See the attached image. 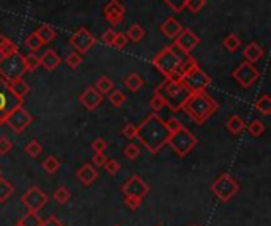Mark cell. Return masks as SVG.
I'll return each instance as SVG.
<instances>
[{
	"instance_id": "obj_1",
	"label": "cell",
	"mask_w": 271,
	"mask_h": 226,
	"mask_svg": "<svg viewBox=\"0 0 271 226\" xmlns=\"http://www.w3.org/2000/svg\"><path fill=\"white\" fill-rule=\"evenodd\" d=\"M168 138H170L168 128L165 125V121L157 112L149 114L138 127L137 139H140L145 149L151 153H157L163 146H167Z\"/></svg>"
},
{
	"instance_id": "obj_2",
	"label": "cell",
	"mask_w": 271,
	"mask_h": 226,
	"mask_svg": "<svg viewBox=\"0 0 271 226\" xmlns=\"http://www.w3.org/2000/svg\"><path fill=\"white\" fill-rule=\"evenodd\" d=\"M217 108H219L217 101L206 90H203V92H192L183 109L195 124L202 125L217 111Z\"/></svg>"
},
{
	"instance_id": "obj_3",
	"label": "cell",
	"mask_w": 271,
	"mask_h": 226,
	"mask_svg": "<svg viewBox=\"0 0 271 226\" xmlns=\"http://www.w3.org/2000/svg\"><path fill=\"white\" fill-rule=\"evenodd\" d=\"M154 93L160 97V100L163 101V106H167L173 112H178L184 108V104L191 95V90L187 89L181 81L165 79L154 90Z\"/></svg>"
},
{
	"instance_id": "obj_4",
	"label": "cell",
	"mask_w": 271,
	"mask_h": 226,
	"mask_svg": "<svg viewBox=\"0 0 271 226\" xmlns=\"http://www.w3.org/2000/svg\"><path fill=\"white\" fill-rule=\"evenodd\" d=\"M186 57H187L186 54H183L179 49H176V47L171 44V46L163 47V49L154 59H152V65H154L165 76V79H168L176 73V71H178L181 62Z\"/></svg>"
},
{
	"instance_id": "obj_5",
	"label": "cell",
	"mask_w": 271,
	"mask_h": 226,
	"mask_svg": "<svg viewBox=\"0 0 271 226\" xmlns=\"http://www.w3.org/2000/svg\"><path fill=\"white\" fill-rule=\"evenodd\" d=\"M26 73H27L26 61L24 55L19 51L8 55H0V78L5 79L8 84L21 79Z\"/></svg>"
},
{
	"instance_id": "obj_6",
	"label": "cell",
	"mask_w": 271,
	"mask_h": 226,
	"mask_svg": "<svg viewBox=\"0 0 271 226\" xmlns=\"http://www.w3.org/2000/svg\"><path fill=\"white\" fill-rule=\"evenodd\" d=\"M197 142H198L197 136L192 135L186 127H183L181 130H178V132H174V133L170 135L167 144L170 146V149L176 153V155H178L179 158H183L189 152L194 150V147L197 146Z\"/></svg>"
},
{
	"instance_id": "obj_7",
	"label": "cell",
	"mask_w": 271,
	"mask_h": 226,
	"mask_svg": "<svg viewBox=\"0 0 271 226\" xmlns=\"http://www.w3.org/2000/svg\"><path fill=\"white\" fill-rule=\"evenodd\" d=\"M211 192L214 193V196L220 203H229V201L240 192V185L230 174L223 173L211 184Z\"/></svg>"
},
{
	"instance_id": "obj_8",
	"label": "cell",
	"mask_w": 271,
	"mask_h": 226,
	"mask_svg": "<svg viewBox=\"0 0 271 226\" xmlns=\"http://www.w3.org/2000/svg\"><path fill=\"white\" fill-rule=\"evenodd\" d=\"M181 82L191 90V93L192 92H203L211 84V78L200 68V65H197L192 70L186 71V73L181 75Z\"/></svg>"
},
{
	"instance_id": "obj_9",
	"label": "cell",
	"mask_w": 271,
	"mask_h": 226,
	"mask_svg": "<svg viewBox=\"0 0 271 226\" xmlns=\"http://www.w3.org/2000/svg\"><path fill=\"white\" fill-rule=\"evenodd\" d=\"M18 106H22V100L10 90L8 82L0 78V127L4 125L7 116Z\"/></svg>"
},
{
	"instance_id": "obj_10",
	"label": "cell",
	"mask_w": 271,
	"mask_h": 226,
	"mask_svg": "<svg viewBox=\"0 0 271 226\" xmlns=\"http://www.w3.org/2000/svg\"><path fill=\"white\" fill-rule=\"evenodd\" d=\"M32 122H33L32 114L27 109H24V106H18V108H15L7 116L4 125H7L11 132L21 135L22 132H26V130L30 127Z\"/></svg>"
},
{
	"instance_id": "obj_11",
	"label": "cell",
	"mask_w": 271,
	"mask_h": 226,
	"mask_svg": "<svg viewBox=\"0 0 271 226\" xmlns=\"http://www.w3.org/2000/svg\"><path fill=\"white\" fill-rule=\"evenodd\" d=\"M232 76L243 89H249L251 86L255 84V81L258 79V76H260V71L254 67V64L244 61L233 70Z\"/></svg>"
},
{
	"instance_id": "obj_12",
	"label": "cell",
	"mask_w": 271,
	"mask_h": 226,
	"mask_svg": "<svg viewBox=\"0 0 271 226\" xmlns=\"http://www.w3.org/2000/svg\"><path fill=\"white\" fill-rule=\"evenodd\" d=\"M48 201H50L48 195L37 185H32L27 192L21 196V203L24 204V207L30 212L41 210L46 204H48Z\"/></svg>"
},
{
	"instance_id": "obj_13",
	"label": "cell",
	"mask_w": 271,
	"mask_h": 226,
	"mask_svg": "<svg viewBox=\"0 0 271 226\" xmlns=\"http://www.w3.org/2000/svg\"><path fill=\"white\" fill-rule=\"evenodd\" d=\"M96 37L86 29V27H79L76 29L72 37H70V44H72L76 52H79L81 55L86 54L87 51H91V47H94V44H96Z\"/></svg>"
},
{
	"instance_id": "obj_14",
	"label": "cell",
	"mask_w": 271,
	"mask_h": 226,
	"mask_svg": "<svg viewBox=\"0 0 271 226\" xmlns=\"http://www.w3.org/2000/svg\"><path fill=\"white\" fill-rule=\"evenodd\" d=\"M121 192L124 193V196H137V198L145 199V196L149 193V185L141 179L140 176L133 174L122 184Z\"/></svg>"
},
{
	"instance_id": "obj_15",
	"label": "cell",
	"mask_w": 271,
	"mask_h": 226,
	"mask_svg": "<svg viewBox=\"0 0 271 226\" xmlns=\"http://www.w3.org/2000/svg\"><path fill=\"white\" fill-rule=\"evenodd\" d=\"M198 44H200L198 35L191 29H183L178 37L174 38V43H173V46L176 47V49H179L186 55H189Z\"/></svg>"
},
{
	"instance_id": "obj_16",
	"label": "cell",
	"mask_w": 271,
	"mask_h": 226,
	"mask_svg": "<svg viewBox=\"0 0 271 226\" xmlns=\"http://www.w3.org/2000/svg\"><path fill=\"white\" fill-rule=\"evenodd\" d=\"M103 16L111 26H119L125 16V7L119 0H110L103 8Z\"/></svg>"
},
{
	"instance_id": "obj_17",
	"label": "cell",
	"mask_w": 271,
	"mask_h": 226,
	"mask_svg": "<svg viewBox=\"0 0 271 226\" xmlns=\"http://www.w3.org/2000/svg\"><path fill=\"white\" fill-rule=\"evenodd\" d=\"M79 101H81V104L84 106L86 109L94 111V109H97L99 106L103 103V95L94 86H91V87H87L84 92L79 95Z\"/></svg>"
},
{
	"instance_id": "obj_18",
	"label": "cell",
	"mask_w": 271,
	"mask_h": 226,
	"mask_svg": "<svg viewBox=\"0 0 271 226\" xmlns=\"http://www.w3.org/2000/svg\"><path fill=\"white\" fill-rule=\"evenodd\" d=\"M76 177H78V181L84 185V187H89L92 185L94 182L97 181V177H99V171L97 168L94 166L92 163H84L81 166V168L76 171Z\"/></svg>"
},
{
	"instance_id": "obj_19",
	"label": "cell",
	"mask_w": 271,
	"mask_h": 226,
	"mask_svg": "<svg viewBox=\"0 0 271 226\" xmlns=\"http://www.w3.org/2000/svg\"><path fill=\"white\" fill-rule=\"evenodd\" d=\"M160 32L163 33V37H167V38H176L179 35V32L183 30V26H181V22L178 19H174L173 16H168L167 19H165L162 24H160Z\"/></svg>"
},
{
	"instance_id": "obj_20",
	"label": "cell",
	"mask_w": 271,
	"mask_h": 226,
	"mask_svg": "<svg viewBox=\"0 0 271 226\" xmlns=\"http://www.w3.org/2000/svg\"><path fill=\"white\" fill-rule=\"evenodd\" d=\"M265 55V51H263V47L258 44L257 41H251L249 44H247L244 47V51H243V57H244V61L247 62H251V64H255L258 62L260 59H263Z\"/></svg>"
},
{
	"instance_id": "obj_21",
	"label": "cell",
	"mask_w": 271,
	"mask_h": 226,
	"mask_svg": "<svg viewBox=\"0 0 271 226\" xmlns=\"http://www.w3.org/2000/svg\"><path fill=\"white\" fill-rule=\"evenodd\" d=\"M61 64H62V59L59 57V54L54 49L44 51L43 55L40 57V67H43L44 70H48V71H54Z\"/></svg>"
},
{
	"instance_id": "obj_22",
	"label": "cell",
	"mask_w": 271,
	"mask_h": 226,
	"mask_svg": "<svg viewBox=\"0 0 271 226\" xmlns=\"http://www.w3.org/2000/svg\"><path fill=\"white\" fill-rule=\"evenodd\" d=\"M35 33L40 37L43 44H50L51 41H54L57 38V32L50 26V24H41V26L35 30Z\"/></svg>"
},
{
	"instance_id": "obj_23",
	"label": "cell",
	"mask_w": 271,
	"mask_h": 226,
	"mask_svg": "<svg viewBox=\"0 0 271 226\" xmlns=\"http://www.w3.org/2000/svg\"><path fill=\"white\" fill-rule=\"evenodd\" d=\"M10 90L13 92L18 98H21V100H24V97L26 95L30 92V86L27 84V82L24 81V79H18V81H13V82H10Z\"/></svg>"
},
{
	"instance_id": "obj_24",
	"label": "cell",
	"mask_w": 271,
	"mask_h": 226,
	"mask_svg": "<svg viewBox=\"0 0 271 226\" xmlns=\"http://www.w3.org/2000/svg\"><path fill=\"white\" fill-rule=\"evenodd\" d=\"M225 128L229 130V132L232 135H240L243 130L246 128V124L243 122V119L237 114H233L227 119V122H225Z\"/></svg>"
},
{
	"instance_id": "obj_25",
	"label": "cell",
	"mask_w": 271,
	"mask_h": 226,
	"mask_svg": "<svg viewBox=\"0 0 271 226\" xmlns=\"http://www.w3.org/2000/svg\"><path fill=\"white\" fill-rule=\"evenodd\" d=\"M145 35H146V30L140 26V24H132L130 27L127 29L125 32V37L128 41H132V43H140L141 40L145 38Z\"/></svg>"
},
{
	"instance_id": "obj_26",
	"label": "cell",
	"mask_w": 271,
	"mask_h": 226,
	"mask_svg": "<svg viewBox=\"0 0 271 226\" xmlns=\"http://www.w3.org/2000/svg\"><path fill=\"white\" fill-rule=\"evenodd\" d=\"M124 84H125V87L130 90V92H138L141 87H143L145 81H143V78H141L138 73H130L124 79Z\"/></svg>"
},
{
	"instance_id": "obj_27",
	"label": "cell",
	"mask_w": 271,
	"mask_h": 226,
	"mask_svg": "<svg viewBox=\"0 0 271 226\" xmlns=\"http://www.w3.org/2000/svg\"><path fill=\"white\" fill-rule=\"evenodd\" d=\"M16 51H19L16 43L11 41L7 35L0 33V55H8V54H13Z\"/></svg>"
},
{
	"instance_id": "obj_28",
	"label": "cell",
	"mask_w": 271,
	"mask_h": 226,
	"mask_svg": "<svg viewBox=\"0 0 271 226\" xmlns=\"http://www.w3.org/2000/svg\"><path fill=\"white\" fill-rule=\"evenodd\" d=\"M15 193V187L11 185L5 177L0 176V203H5Z\"/></svg>"
},
{
	"instance_id": "obj_29",
	"label": "cell",
	"mask_w": 271,
	"mask_h": 226,
	"mask_svg": "<svg viewBox=\"0 0 271 226\" xmlns=\"http://www.w3.org/2000/svg\"><path fill=\"white\" fill-rule=\"evenodd\" d=\"M255 109L262 116H269L271 114V97L263 93L260 98L255 101Z\"/></svg>"
},
{
	"instance_id": "obj_30",
	"label": "cell",
	"mask_w": 271,
	"mask_h": 226,
	"mask_svg": "<svg viewBox=\"0 0 271 226\" xmlns=\"http://www.w3.org/2000/svg\"><path fill=\"white\" fill-rule=\"evenodd\" d=\"M96 89L102 93V95H108L113 89H114V82L113 79H110L108 76H100L96 82Z\"/></svg>"
},
{
	"instance_id": "obj_31",
	"label": "cell",
	"mask_w": 271,
	"mask_h": 226,
	"mask_svg": "<svg viewBox=\"0 0 271 226\" xmlns=\"http://www.w3.org/2000/svg\"><path fill=\"white\" fill-rule=\"evenodd\" d=\"M222 44H223V47H225L227 51L235 52L241 46V38L238 37L237 33H230V35H227L225 38H223Z\"/></svg>"
},
{
	"instance_id": "obj_32",
	"label": "cell",
	"mask_w": 271,
	"mask_h": 226,
	"mask_svg": "<svg viewBox=\"0 0 271 226\" xmlns=\"http://www.w3.org/2000/svg\"><path fill=\"white\" fill-rule=\"evenodd\" d=\"M19 226H41V218L38 217V212H27L24 217L18 221Z\"/></svg>"
},
{
	"instance_id": "obj_33",
	"label": "cell",
	"mask_w": 271,
	"mask_h": 226,
	"mask_svg": "<svg viewBox=\"0 0 271 226\" xmlns=\"http://www.w3.org/2000/svg\"><path fill=\"white\" fill-rule=\"evenodd\" d=\"M53 198H54V201H56L57 204L64 206V204H67L68 201H70L72 195H70V190H68L67 187H59V188L56 190V192H54Z\"/></svg>"
},
{
	"instance_id": "obj_34",
	"label": "cell",
	"mask_w": 271,
	"mask_h": 226,
	"mask_svg": "<svg viewBox=\"0 0 271 226\" xmlns=\"http://www.w3.org/2000/svg\"><path fill=\"white\" fill-rule=\"evenodd\" d=\"M108 100L111 101V104L114 106V108H121V106L125 103L127 97L119 90V89H113L110 93H108Z\"/></svg>"
},
{
	"instance_id": "obj_35",
	"label": "cell",
	"mask_w": 271,
	"mask_h": 226,
	"mask_svg": "<svg viewBox=\"0 0 271 226\" xmlns=\"http://www.w3.org/2000/svg\"><path fill=\"white\" fill-rule=\"evenodd\" d=\"M41 166L48 174H54V173H57L59 168H61V161H59L54 155H50V157H46V160L41 163Z\"/></svg>"
},
{
	"instance_id": "obj_36",
	"label": "cell",
	"mask_w": 271,
	"mask_h": 226,
	"mask_svg": "<svg viewBox=\"0 0 271 226\" xmlns=\"http://www.w3.org/2000/svg\"><path fill=\"white\" fill-rule=\"evenodd\" d=\"M26 152H27V155L30 158H37L40 153L43 152V146L40 144L38 139H32L29 144L26 146Z\"/></svg>"
},
{
	"instance_id": "obj_37",
	"label": "cell",
	"mask_w": 271,
	"mask_h": 226,
	"mask_svg": "<svg viewBox=\"0 0 271 226\" xmlns=\"http://www.w3.org/2000/svg\"><path fill=\"white\" fill-rule=\"evenodd\" d=\"M247 130H249V133L254 138H258L265 133V124L262 121H258V119H255V121H252L249 125H247Z\"/></svg>"
},
{
	"instance_id": "obj_38",
	"label": "cell",
	"mask_w": 271,
	"mask_h": 226,
	"mask_svg": "<svg viewBox=\"0 0 271 226\" xmlns=\"http://www.w3.org/2000/svg\"><path fill=\"white\" fill-rule=\"evenodd\" d=\"M26 46L33 52V51H38V49H40V47L43 46V41L40 40V37H38L37 33L32 32L29 37L26 38Z\"/></svg>"
},
{
	"instance_id": "obj_39",
	"label": "cell",
	"mask_w": 271,
	"mask_h": 226,
	"mask_svg": "<svg viewBox=\"0 0 271 226\" xmlns=\"http://www.w3.org/2000/svg\"><path fill=\"white\" fill-rule=\"evenodd\" d=\"M65 64H67V67H70V68H78L81 64H82V55L79 54V52H76V51H73V52H70L67 57H65Z\"/></svg>"
},
{
	"instance_id": "obj_40",
	"label": "cell",
	"mask_w": 271,
	"mask_h": 226,
	"mask_svg": "<svg viewBox=\"0 0 271 226\" xmlns=\"http://www.w3.org/2000/svg\"><path fill=\"white\" fill-rule=\"evenodd\" d=\"M24 61H26L27 71H35L40 67V57L35 52H29L27 55H24Z\"/></svg>"
},
{
	"instance_id": "obj_41",
	"label": "cell",
	"mask_w": 271,
	"mask_h": 226,
	"mask_svg": "<svg viewBox=\"0 0 271 226\" xmlns=\"http://www.w3.org/2000/svg\"><path fill=\"white\" fill-rule=\"evenodd\" d=\"M140 153H141V150H140V147L137 146V144H133V142H130L125 149H124V157L127 158V160H137L138 157H140Z\"/></svg>"
},
{
	"instance_id": "obj_42",
	"label": "cell",
	"mask_w": 271,
	"mask_h": 226,
	"mask_svg": "<svg viewBox=\"0 0 271 226\" xmlns=\"http://www.w3.org/2000/svg\"><path fill=\"white\" fill-rule=\"evenodd\" d=\"M186 2L187 0H163V4L171 11H174V13H181V11L186 8Z\"/></svg>"
},
{
	"instance_id": "obj_43",
	"label": "cell",
	"mask_w": 271,
	"mask_h": 226,
	"mask_svg": "<svg viewBox=\"0 0 271 226\" xmlns=\"http://www.w3.org/2000/svg\"><path fill=\"white\" fill-rule=\"evenodd\" d=\"M103 168H105V171H107L110 176H116L117 173H119V170H121V163L117 161V160H107V163L103 164Z\"/></svg>"
},
{
	"instance_id": "obj_44",
	"label": "cell",
	"mask_w": 271,
	"mask_h": 226,
	"mask_svg": "<svg viewBox=\"0 0 271 226\" xmlns=\"http://www.w3.org/2000/svg\"><path fill=\"white\" fill-rule=\"evenodd\" d=\"M124 203H125V207L130 209V210H137L141 203H143V199L141 198H137V196H124Z\"/></svg>"
},
{
	"instance_id": "obj_45",
	"label": "cell",
	"mask_w": 271,
	"mask_h": 226,
	"mask_svg": "<svg viewBox=\"0 0 271 226\" xmlns=\"http://www.w3.org/2000/svg\"><path fill=\"white\" fill-rule=\"evenodd\" d=\"M205 5H206V0H187L186 2V8L192 11V13H198Z\"/></svg>"
},
{
	"instance_id": "obj_46",
	"label": "cell",
	"mask_w": 271,
	"mask_h": 226,
	"mask_svg": "<svg viewBox=\"0 0 271 226\" xmlns=\"http://www.w3.org/2000/svg\"><path fill=\"white\" fill-rule=\"evenodd\" d=\"M13 149V142L8 139L7 136H0V155H7V153Z\"/></svg>"
},
{
	"instance_id": "obj_47",
	"label": "cell",
	"mask_w": 271,
	"mask_h": 226,
	"mask_svg": "<svg viewBox=\"0 0 271 226\" xmlns=\"http://www.w3.org/2000/svg\"><path fill=\"white\" fill-rule=\"evenodd\" d=\"M165 125H167L170 135H171V133H174V132H178V130H181V128H183L181 121H179V119H176V117H170L168 121L165 122Z\"/></svg>"
},
{
	"instance_id": "obj_48",
	"label": "cell",
	"mask_w": 271,
	"mask_h": 226,
	"mask_svg": "<svg viewBox=\"0 0 271 226\" xmlns=\"http://www.w3.org/2000/svg\"><path fill=\"white\" fill-rule=\"evenodd\" d=\"M137 133H138V127L133 125V124H127V125L122 128V135H124L127 139H137Z\"/></svg>"
},
{
	"instance_id": "obj_49",
	"label": "cell",
	"mask_w": 271,
	"mask_h": 226,
	"mask_svg": "<svg viewBox=\"0 0 271 226\" xmlns=\"http://www.w3.org/2000/svg\"><path fill=\"white\" fill-rule=\"evenodd\" d=\"M107 155H105L103 152H96L92 155V164L96 166V168H103V164L107 163Z\"/></svg>"
},
{
	"instance_id": "obj_50",
	"label": "cell",
	"mask_w": 271,
	"mask_h": 226,
	"mask_svg": "<svg viewBox=\"0 0 271 226\" xmlns=\"http://www.w3.org/2000/svg\"><path fill=\"white\" fill-rule=\"evenodd\" d=\"M127 43H128V40H127V37H125V33H122V32L116 33V38H114V41H113V46L116 47V49H124Z\"/></svg>"
},
{
	"instance_id": "obj_51",
	"label": "cell",
	"mask_w": 271,
	"mask_h": 226,
	"mask_svg": "<svg viewBox=\"0 0 271 226\" xmlns=\"http://www.w3.org/2000/svg\"><path fill=\"white\" fill-rule=\"evenodd\" d=\"M116 33H117V32H114L113 29L105 30V32L102 33V41L107 44V46H113V41H114V38H116Z\"/></svg>"
},
{
	"instance_id": "obj_52",
	"label": "cell",
	"mask_w": 271,
	"mask_h": 226,
	"mask_svg": "<svg viewBox=\"0 0 271 226\" xmlns=\"http://www.w3.org/2000/svg\"><path fill=\"white\" fill-rule=\"evenodd\" d=\"M108 147V142L105 141L103 138H97L96 141L92 142V150L94 152H105Z\"/></svg>"
},
{
	"instance_id": "obj_53",
	"label": "cell",
	"mask_w": 271,
	"mask_h": 226,
	"mask_svg": "<svg viewBox=\"0 0 271 226\" xmlns=\"http://www.w3.org/2000/svg\"><path fill=\"white\" fill-rule=\"evenodd\" d=\"M151 108H152V111H154V112H159L162 108H165V106H163V101L160 100V97H159V95H152V98H151Z\"/></svg>"
},
{
	"instance_id": "obj_54",
	"label": "cell",
	"mask_w": 271,
	"mask_h": 226,
	"mask_svg": "<svg viewBox=\"0 0 271 226\" xmlns=\"http://www.w3.org/2000/svg\"><path fill=\"white\" fill-rule=\"evenodd\" d=\"M41 226H64V223L54 215H50L46 220H41Z\"/></svg>"
},
{
	"instance_id": "obj_55",
	"label": "cell",
	"mask_w": 271,
	"mask_h": 226,
	"mask_svg": "<svg viewBox=\"0 0 271 226\" xmlns=\"http://www.w3.org/2000/svg\"><path fill=\"white\" fill-rule=\"evenodd\" d=\"M0 176H2V170H0Z\"/></svg>"
},
{
	"instance_id": "obj_56",
	"label": "cell",
	"mask_w": 271,
	"mask_h": 226,
	"mask_svg": "<svg viewBox=\"0 0 271 226\" xmlns=\"http://www.w3.org/2000/svg\"><path fill=\"white\" fill-rule=\"evenodd\" d=\"M15 226H19V224H18V223H16V224H15Z\"/></svg>"
},
{
	"instance_id": "obj_57",
	"label": "cell",
	"mask_w": 271,
	"mask_h": 226,
	"mask_svg": "<svg viewBox=\"0 0 271 226\" xmlns=\"http://www.w3.org/2000/svg\"><path fill=\"white\" fill-rule=\"evenodd\" d=\"M114 226H119V224H114Z\"/></svg>"
},
{
	"instance_id": "obj_58",
	"label": "cell",
	"mask_w": 271,
	"mask_h": 226,
	"mask_svg": "<svg viewBox=\"0 0 271 226\" xmlns=\"http://www.w3.org/2000/svg\"><path fill=\"white\" fill-rule=\"evenodd\" d=\"M157 226H160V224H157Z\"/></svg>"
}]
</instances>
